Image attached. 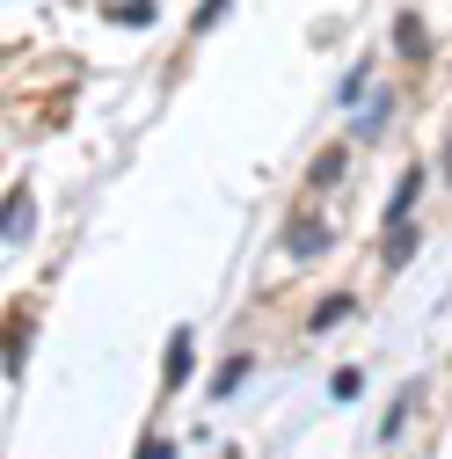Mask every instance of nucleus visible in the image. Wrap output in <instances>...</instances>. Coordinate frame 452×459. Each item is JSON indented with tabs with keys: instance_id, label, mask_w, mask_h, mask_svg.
I'll return each instance as SVG.
<instances>
[{
	"instance_id": "6e6552de",
	"label": "nucleus",
	"mask_w": 452,
	"mask_h": 459,
	"mask_svg": "<svg viewBox=\"0 0 452 459\" xmlns=\"http://www.w3.org/2000/svg\"><path fill=\"white\" fill-rule=\"evenodd\" d=\"M445 183H452V139H445Z\"/></svg>"
},
{
	"instance_id": "20e7f679",
	"label": "nucleus",
	"mask_w": 452,
	"mask_h": 459,
	"mask_svg": "<svg viewBox=\"0 0 452 459\" xmlns=\"http://www.w3.org/2000/svg\"><path fill=\"white\" fill-rule=\"evenodd\" d=\"M394 44H402V59H423V22L402 15V22H394Z\"/></svg>"
},
{
	"instance_id": "423d86ee",
	"label": "nucleus",
	"mask_w": 452,
	"mask_h": 459,
	"mask_svg": "<svg viewBox=\"0 0 452 459\" xmlns=\"http://www.w3.org/2000/svg\"><path fill=\"white\" fill-rule=\"evenodd\" d=\"M248 379V358H234V365H219V379H212V394H234Z\"/></svg>"
},
{
	"instance_id": "f03ea898",
	"label": "nucleus",
	"mask_w": 452,
	"mask_h": 459,
	"mask_svg": "<svg viewBox=\"0 0 452 459\" xmlns=\"http://www.w3.org/2000/svg\"><path fill=\"white\" fill-rule=\"evenodd\" d=\"M409 255H416V226L402 219V226H394V234H387V270H402Z\"/></svg>"
},
{
	"instance_id": "0eeeda50",
	"label": "nucleus",
	"mask_w": 452,
	"mask_h": 459,
	"mask_svg": "<svg viewBox=\"0 0 452 459\" xmlns=\"http://www.w3.org/2000/svg\"><path fill=\"white\" fill-rule=\"evenodd\" d=\"M226 15V0H204V22H219Z\"/></svg>"
},
{
	"instance_id": "f257e3e1",
	"label": "nucleus",
	"mask_w": 452,
	"mask_h": 459,
	"mask_svg": "<svg viewBox=\"0 0 452 459\" xmlns=\"http://www.w3.org/2000/svg\"><path fill=\"white\" fill-rule=\"evenodd\" d=\"M0 234H8V248L37 234V204H30V190H15V197H8V212H0Z\"/></svg>"
},
{
	"instance_id": "39448f33",
	"label": "nucleus",
	"mask_w": 452,
	"mask_h": 459,
	"mask_svg": "<svg viewBox=\"0 0 452 459\" xmlns=\"http://www.w3.org/2000/svg\"><path fill=\"white\" fill-rule=\"evenodd\" d=\"M379 125H387V95H372V109H358L351 132H358V139H379Z\"/></svg>"
},
{
	"instance_id": "7ed1b4c3",
	"label": "nucleus",
	"mask_w": 452,
	"mask_h": 459,
	"mask_svg": "<svg viewBox=\"0 0 452 459\" xmlns=\"http://www.w3.org/2000/svg\"><path fill=\"white\" fill-rule=\"evenodd\" d=\"M321 241H328V234H321V226H314V219H300V226H292V234H285V248H292V255H321Z\"/></svg>"
}]
</instances>
